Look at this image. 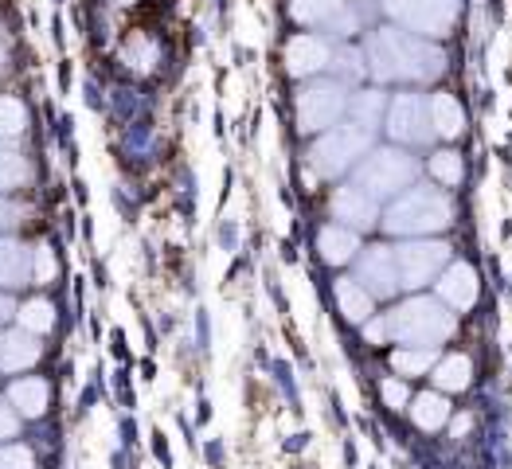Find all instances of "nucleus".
Here are the masks:
<instances>
[{
	"instance_id": "9d476101",
	"label": "nucleus",
	"mask_w": 512,
	"mask_h": 469,
	"mask_svg": "<svg viewBox=\"0 0 512 469\" xmlns=\"http://www.w3.org/2000/svg\"><path fill=\"white\" fill-rule=\"evenodd\" d=\"M360 282H364L368 294H380V298L399 290V274H395V255H391V247H372V251H364V258H360Z\"/></svg>"
},
{
	"instance_id": "bb28decb",
	"label": "nucleus",
	"mask_w": 512,
	"mask_h": 469,
	"mask_svg": "<svg viewBox=\"0 0 512 469\" xmlns=\"http://www.w3.org/2000/svg\"><path fill=\"white\" fill-rule=\"evenodd\" d=\"M391 364H395V372H403V376H423L430 364H434V356H430V348H399V352L391 356Z\"/></svg>"
},
{
	"instance_id": "a878e982",
	"label": "nucleus",
	"mask_w": 512,
	"mask_h": 469,
	"mask_svg": "<svg viewBox=\"0 0 512 469\" xmlns=\"http://www.w3.org/2000/svg\"><path fill=\"white\" fill-rule=\"evenodd\" d=\"M122 59H126L129 71H149V67L157 63V43L145 40V36H129Z\"/></svg>"
},
{
	"instance_id": "6ab92c4d",
	"label": "nucleus",
	"mask_w": 512,
	"mask_h": 469,
	"mask_svg": "<svg viewBox=\"0 0 512 469\" xmlns=\"http://www.w3.org/2000/svg\"><path fill=\"white\" fill-rule=\"evenodd\" d=\"M337 305H341V313L348 321H368V313H372V294L360 286V282H352V278H341L337 282Z\"/></svg>"
},
{
	"instance_id": "c756f323",
	"label": "nucleus",
	"mask_w": 512,
	"mask_h": 469,
	"mask_svg": "<svg viewBox=\"0 0 512 469\" xmlns=\"http://www.w3.org/2000/svg\"><path fill=\"white\" fill-rule=\"evenodd\" d=\"M0 469H36V458L28 446H0Z\"/></svg>"
},
{
	"instance_id": "72a5a7b5",
	"label": "nucleus",
	"mask_w": 512,
	"mask_h": 469,
	"mask_svg": "<svg viewBox=\"0 0 512 469\" xmlns=\"http://www.w3.org/2000/svg\"><path fill=\"white\" fill-rule=\"evenodd\" d=\"M12 223H16V208L0 200V231H4V227H12Z\"/></svg>"
},
{
	"instance_id": "412c9836",
	"label": "nucleus",
	"mask_w": 512,
	"mask_h": 469,
	"mask_svg": "<svg viewBox=\"0 0 512 469\" xmlns=\"http://www.w3.org/2000/svg\"><path fill=\"white\" fill-rule=\"evenodd\" d=\"M473 376V364L470 356H446L438 368H434V384L442 391H466Z\"/></svg>"
},
{
	"instance_id": "b1692460",
	"label": "nucleus",
	"mask_w": 512,
	"mask_h": 469,
	"mask_svg": "<svg viewBox=\"0 0 512 469\" xmlns=\"http://www.w3.org/2000/svg\"><path fill=\"white\" fill-rule=\"evenodd\" d=\"M380 118H384V94L368 90V94L352 98V122H356V126L376 129V126H380Z\"/></svg>"
},
{
	"instance_id": "cd10ccee",
	"label": "nucleus",
	"mask_w": 512,
	"mask_h": 469,
	"mask_svg": "<svg viewBox=\"0 0 512 469\" xmlns=\"http://www.w3.org/2000/svg\"><path fill=\"white\" fill-rule=\"evenodd\" d=\"M28 126V110L20 98H0V137H16Z\"/></svg>"
},
{
	"instance_id": "4468645a",
	"label": "nucleus",
	"mask_w": 512,
	"mask_h": 469,
	"mask_svg": "<svg viewBox=\"0 0 512 469\" xmlns=\"http://www.w3.org/2000/svg\"><path fill=\"white\" fill-rule=\"evenodd\" d=\"M36 360H40V337H36V333L20 329V333L0 337V368H4V372H24V368H32Z\"/></svg>"
},
{
	"instance_id": "f03ea898",
	"label": "nucleus",
	"mask_w": 512,
	"mask_h": 469,
	"mask_svg": "<svg viewBox=\"0 0 512 469\" xmlns=\"http://www.w3.org/2000/svg\"><path fill=\"white\" fill-rule=\"evenodd\" d=\"M454 333V317L446 313V305L430 298H411L395 305L384 321L368 325L372 341H399V344H419V348H434Z\"/></svg>"
},
{
	"instance_id": "473e14b6",
	"label": "nucleus",
	"mask_w": 512,
	"mask_h": 469,
	"mask_svg": "<svg viewBox=\"0 0 512 469\" xmlns=\"http://www.w3.org/2000/svg\"><path fill=\"white\" fill-rule=\"evenodd\" d=\"M380 395H384L391 407H407V399H411V395H407V384H399V380H384V384H380Z\"/></svg>"
},
{
	"instance_id": "0eeeda50",
	"label": "nucleus",
	"mask_w": 512,
	"mask_h": 469,
	"mask_svg": "<svg viewBox=\"0 0 512 469\" xmlns=\"http://www.w3.org/2000/svg\"><path fill=\"white\" fill-rule=\"evenodd\" d=\"M395 255V274H399V286L407 290H419L427 286L430 278H438L446 270V243H403V247H391Z\"/></svg>"
},
{
	"instance_id": "c85d7f7f",
	"label": "nucleus",
	"mask_w": 512,
	"mask_h": 469,
	"mask_svg": "<svg viewBox=\"0 0 512 469\" xmlns=\"http://www.w3.org/2000/svg\"><path fill=\"white\" fill-rule=\"evenodd\" d=\"M430 172H434V176H438L446 188H454V184L462 180V157L442 149V153H434V157H430Z\"/></svg>"
},
{
	"instance_id": "423d86ee",
	"label": "nucleus",
	"mask_w": 512,
	"mask_h": 469,
	"mask_svg": "<svg viewBox=\"0 0 512 469\" xmlns=\"http://www.w3.org/2000/svg\"><path fill=\"white\" fill-rule=\"evenodd\" d=\"M462 0H387V12L423 36H446L458 20Z\"/></svg>"
},
{
	"instance_id": "39448f33",
	"label": "nucleus",
	"mask_w": 512,
	"mask_h": 469,
	"mask_svg": "<svg viewBox=\"0 0 512 469\" xmlns=\"http://www.w3.org/2000/svg\"><path fill=\"white\" fill-rule=\"evenodd\" d=\"M368 149H372V129L356 126V122L341 129H325L321 141L309 149V165H313V172H321V176H341Z\"/></svg>"
},
{
	"instance_id": "7c9ffc66",
	"label": "nucleus",
	"mask_w": 512,
	"mask_h": 469,
	"mask_svg": "<svg viewBox=\"0 0 512 469\" xmlns=\"http://www.w3.org/2000/svg\"><path fill=\"white\" fill-rule=\"evenodd\" d=\"M32 274H36V282H51L55 278V258H51L47 247H40L36 258H32Z\"/></svg>"
},
{
	"instance_id": "2f4dec72",
	"label": "nucleus",
	"mask_w": 512,
	"mask_h": 469,
	"mask_svg": "<svg viewBox=\"0 0 512 469\" xmlns=\"http://www.w3.org/2000/svg\"><path fill=\"white\" fill-rule=\"evenodd\" d=\"M16 430H20L16 407H8V399H0V442H4V438H16Z\"/></svg>"
},
{
	"instance_id": "ddd939ff",
	"label": "nucleus",
	"mask_w": 512,
	"mask_h": 469,
	"mask_svg": "<svg viewBox=\"0 0 512 469\" xmlns=\"http://www.w3.org/2000/svg\"><path fill=\"white\" fill-rule=\"evenodd\" d=\"M438 298L446 301V305H454V309H470L473 301H477V274H473V266H466V262L446 266L442 278H438Z\"/></svg>"
},
{
	"instance_id": "6e6552de",
	"label": "nucleus",
	"mask_w": 512,
	"mask_h": 469,
	"mask_svg": "<svg viewBox=\"0 0 512 469\" xmlns=\"http://www.w3.org/2000/svg\"><path fill=\"white\" fill-rule=\"evenodd\" d=\"M344 86L341 83H309L298 94V126L301 133H325L337 126V118L344 114Z\"/></svg>"
},
{
	"instance_id": "f704fd0d",
	"label": "nucleus",
	"mask_w": 512,
	"mask_h": 469,
	"mask_svg": "<svg viewBox=\"0 0 512 469\" xmlns=\"http://www.w3.org/2000/svg\"><path fill=\"white\" fill-rule=\"evenodd\" d=\"M8 317H16V305H12L8 294H0V321H8Z\"/></svg>"
},
{
	"instance_id": "4be33fe9",
	"label": "nucleus",
	"mask_w": 512,
	"mask_h": 469,
	"mask_svg": "<svg viewBox=\"0 0 512 469\" xmlns=\"http://www.w3.org/2000/svg\"><path fill=\"white\" fill-rule=\"evenodd\" d=\"M290 12L301 24H329L344 12V0H294Z\"/></svg>"
},
{
	"instance_id": "9b49d317",
	"label": "nucleus",
	"mask_w": 512,
	"mask_h": 469,
	"mask_svg": "<svg viewBox=\"0 0 512 469\" xmlns=\"http://www.w3.org/2000/svg\"><path fill=\"white\" fill-rule=\"evenodd\" d=\"M333 215L341 219L344 227L364 231V227H376L380 208H376V200H372L368 192H360L356 184H348V188H341V192L333 196Z\"/></svg>"
},
{
	"instance_id": "5701e85b",
	"label": "nucleus",
	"mask_w": 512,
	"mask_h": 469,
	"mask_svg": "<svg viewBox=\"0 0 512 469\" xmlns=\"http://www.w3.org/2000/svg\"><path fill=\"white\" fill-rule=\"evenodd\" d=\"M16 317H20V329H28V333H36V337L55 325V309H51V301H40V298H32L28 305H20Z\"/></svg>"
},
{
	"instance_id": "c9c22d12",
	"label": "nucleus",
	"mask_w": 512,
	"mask_h": 469,
	"mask_svg": "<svg viewBox=\"0 0 512 469\" xmlns=\"http://www.w3.org/2000/svg\"><path fill=\"white\" fill-rule=\"evenodd\" d=\"M114 4H133V0H114Z\"/></svg>"
},
{
	"instance_id": "2eb2a0df",
	"label": "nucleus",
	"mask_w": 512,
	"mask_h": 469,
	"mask_svg": "<svg viewBox=\"0 0 512 469\" xmlns=\"http://www.w3.org/2000/svg\"><path fill=\"white\" fill-rule=\"evenodd\" d=\"M28 278H32V255H28V247H20L12 239H0V290L28 286Z\"/></svg>"
},
{
	"instance_id": "7ed1b4c3",
	"label": "nucleus",
	"mask_w": 512,
	"mask_h": 469,
	"mask_svg": "<svg viewBox=\"0 0 512 469\" xmlns=\"http://www.w3.org/2000/svg\"><path fill=\"white\" fill-rule=\"evenodd\" d=\"M450 200L438 192V188H411L403 200H395L384 215V231L391 235H430V231H442L450 223Z\"/></svg>"
},
{
	"instance_id": "393cba45",
	"label": "nucleus",
	"mask_w": 512,
	"mask_h": 469,
	"mask_svg": "<svg viewBox=\"0 0 512 469\" xmlns=\"http://www.w3.org/2000/svg\"><path fill=\"white\" fill-rule=\"evenodd\" d=\"M24 180H28V161H24L20 153H12V149L0 145V192L20 188Z\"/></svg>"
},
{
	"instance_id": "a211bd4d",
	"label": "nucleus",
	"mask_w": 512,
	"mask_h": 469,
	"mask_svg": "<svg viewBox=\"0 0 512 469\" xmlns=\"http://www.w3.org/2000/svg\"><path fill=\"white\" fill-rule=\"evenodd\" d=\"M430 122H434V133H438V137H458V133L466 129V114H462V106H458L454 94H434V102H430Z\"/></svg>"
},
{
	"instance_id": "f257e3e1",
	"label": "nucleus",
	"mask_w": 512,
	"mask_h": 469,
	"mask_svg": "<svg viewBox=\"0 0 512 469\" xmlns=\"http://www.w3.org/2000/svg\"><path fill=\"white\" fill-rule=\"evenodd\" d=\"M372 71L387 83H430L446 71V55L411 32L387 28L372 40Z\"/></svg>"
},
{
	"instance_id": "f3484780",
	"label": "nucleus",
	"mask_w": 512,
	"mask_h": 469,
	"mask_svg": "<svg viewBox=\"0 0 512 469\" xmlns=\"http://www.w3.org/2000/svg\"><path fill=\"white\" fill-rule=\"evenodd\" d=\"M8 403L16 407V415L24 419H40L47 411V384L43 380H16L8 387Z\"/></svg>"
},
{
	"instance_id": "aec40b11",
	"label": "nucleus",
	"mask_w": 512,
	"mask_h": 469,
	"mask_svg": "<svg viewBox=\"0 0 512 469\" xmlns=\"http://www.w3.org/2000/svg\"><path fill=\"white\" fill-rule=\"evenodd\" d=\"M411 415H415V423L423 430H438V427H446V419H450V403H446V395L427 391V395H415Z\"/></svg>"
},
{
	"instance_id": "20e7f679",
	"label": "nucleus",
	"mask_w": 512,
	"mask_h": 469,
	"mask_svg": "<svg viewBox=\"0 0 512 469\" xmlns=\"http://www.w3.org/2000/svg\"><path fill=\"white\" fill-rule=\"evenodd\" d=\"M415 176H419L415 157H407L403 149H376L372 157L360 161V169H356V188L368 192L372 200H384V196H395L399 188H411Z\"/></svg>"
},
{
	"instance_id": "dca6fc26",
	"label": "nucleus",
	"mask_w": 512,
	"mask_h": 469,
	"mask_svg": "<svg viewBox=\"0 0 512 469\" xmlns=\"http://www.w3.org/2000/svg\"><path fill=\"white\" fill-rule=\"evenodd\" d=\"M317 247H321V258H325V262L341 266V262H348L352 255H360V235H356L352 227H325L321 239H317Z\"/></svg>"
},
{
	"instance_id": "f8f14e48",
	"label": "nucleus",
	"mask_w": 512,
	"mask_h": 469,
	"mask_svg": "<svg viewBox=\"0 0 512 469\" xmlns=\"http://www.w3.org/2000/svg\"><path fill=\"white\" fill-rule=\"evenodd\" d=\"M329 59H333L329 43H321L317 36H294L290 47H286V67H290V75H298V79L325 71Z\"/></svg>"
},
{
	"instance_id": "e433bc0d",
	"label": "nucleus",
	"mask_w": 512,
	"mask_h": 469,
	"mask_svg": "<svg viewBox=\"0 0 512 469\" xmlns=\"http://www.w3.org/2000/svg\"><path fill=\"white\" fill-rule=\"evenodd\" d=\"M0 63H4V47H0Z\"/></svg>"
},
{
	"instance_id": "1a4fd4ad",
	"label": "nucleus",
	"mask_w": 512,
	"mask_h": 469,
	"mask_svg": "<svg viewBox=\"0 0 512 469\" xmlns=\"http://www.w3.org/2000/svg\"><path fill=\"white\" fill-rule=\"evenodd\" d=\"M387 129L395 141H407V145H423L434 137V122H430V102L419 94H403L395 98L391 114H387Z\"/></svg>"
}]
</instances>
